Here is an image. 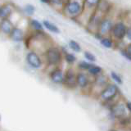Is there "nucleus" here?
I'll use <instances>...</instances> for the list:
<instances>
[{
	"instance_id": "nucleus-3",
	"label": "nucleus",
	"mask_w": 131,
	"mask_h": 131,
	"mask_svg": "<svg viewBox=\"0 0 131 131\" xmlns=\"http://www.w3.org/2000/svg\"><path fill=\"white\" fill-rule=\"evenodd\" d=\"M104 16H105L102 15L98 12L95 11L91 16H90L89 19L88 20V22L85 26L86 30L89 33H91V34H94L95 32L98 31V28H99L100 23Z\"/></svg>"
},
{
	"instance_id": "nucleus-9",
	"label": "nucleus",
	"mask_w": 131,
	"mask_h": 131,
	"mask_svg": "<svg viewBox=\"0 0 131 131\" xmlns=\"http://www.w3.org/2000/svg\"><path fill=\"white\" fill-rule=\"evenodd\" d=\"M26 61L28 64L30 65L31 67L35 68V69L40 68L41 65H42L41 59L39 58L38 54H36L35 52H30L28 53L26 56Z\"/></svg>"
},
{
	"instance_id": "nucleus-13",
	"label": "nucleus",
	"mask_w": 131,
	"mask_h": 131,
	"mask_svg": "<svg viewBox=\"0 0 131 131\" xmlns=\"http://www.w3.org/2000/svg\"><path fill=\"white\" fill-rule=\"evenodd\" d=\"M0 30L3 33L6 35H10L12 30H13V26L12 22L7 19H3L1 23H0Z\"/></svg>"
},
{
	"instance_id": "nucleus-12",
	"label": "nucleus",
	"mask_w": 131,
	"mask_h": 131,
	"mask_svg": "<svg viewBox=\"0 0 131 131\" xmlns=\"http://www.w3.org/2000/svg\"><path fill=\"white\" fill-rule=\"evenodd\" d=\"M65 75L60 69H56L51 73V80L56 84H61L64 82Z\"/></svg>"
},
{
	"instance_id": "nucleus-26",
	"label": "nucleus",
	"mask_w": 131,
	"mask_h": 131,
	"mask_svg": "<svg viewBox=\"0 0 131 131\" xmlns=\"http://www.w3.org/2000/svg\"><path fill=\"white\" fill-rule=\"evenodd\" d=\"M111 76H112V80L115 82H116V83L120 84H122V79H121V77L120 76V75H118L116 72L112 71V72H111Z\"/></svg>"
},
{
	"instance_id": "nucleus-24",
	"label": "nucleus",
	"mask_w": 131,
	"mask_h": 131,
	"mask_svg": "<svg viewBox=\"0 0 131 131\" xmlns=\"http://www.w3.org/2000/svg\"><path fill=\"white\" fill-rule=\"evenodd\" d=\"M93 64L90 63L89 61H82L78 64V67L81 70H84V71H88V70L91 67V66Z\"/></svg>"
},
{
	"instance_id": "nucleus-28",
	"label": "nucleus",
	"mask_w": 131,
	"mask_h": 131,
	"mask_svg": "<svg viewBox=\"0 0 131 131\" xmlns=\"http://www.w3.org/2000/svg\"><path fill=\"white\" fill-rule=\"evenodd\" d=\"M121 55H122L123 57H125V58H126L127 60L131 61V57L129 56V53L127 52V51H126V49H125V48L121 49Z\"/></svg>"
},
{
	"instance_id": "nucleus-27",
	"label": "nucleus",
	"mask_w": 131,
	"mask_h": 131,
	"mask_svg": "<svg viewBox=\"0 0 131 131\" xmlns=\"http://www.w3.org/2000/svg\"><path fill=\"white\" fill-rule=\"evenodd\" d=\"M25 11H26V14H28L29 16H32L35 13V8L34 6L31 5V4H28V5H26V7H25Z\"/></svg>"
},
{
	"instance_id": "nucleus-29",
	"label": "nucleus",
	"mask_w": 131,
	"mask_h": 131,
	"mask_svg": "<svg viewBox=\"0 0 131 131\" xmlns=\"http://www.w3.org/2000/svg\"><path fill=\"white\" fill-rule=\"evenodd\" d=\"M125 39L127 40H129L131 43V26L127 27V30H126V35H125Z\"/></svg>"
},
{
	"instance_id": "nucleus-25",
	"label": "nucleus",
	"mask_w": 131,
	"mask_h": 131,
	"mask_svg": "<svg viewBox=\"0 0 131 131\" xmlns=\"http://www.w3.org/2000/svg\"><path fill=\"white\" fill-rule=\"evenodd\" d=\"M66 1L67 0H51V4L57 7H61V9H62Z\"/></svg>"
},
{
	"instance_id": "nucleus-33",
	"label": "nucleus",
	"mask_w": 131,
	"mask_h": 131,
	"mask_svg": "<svg viewBox=\"0 0 131 131\" xmlns=\"http://www.w3.org/2000/svg\"><path fill=\"white\" fill-rule=\"evenodd\" d=\"M41 3H45V4H50L51 3V0H40Z\"/></svg>"
},
{
	"instance_id": "nucleus-19",
	"label": "nucleus",
	"mask_w": 131,
	"mask_h": 131,
	"mask_svg": "<svg viewBox=\"0 0 131 131\" xmlns=\"http://www.w3.org/2000/svg\"><path fill=\"white\" fill-rule=\"evenodd\" d=\"M88 71H89V73L90 74V75L97 76V75H99L100 74L102 73V67H98V66L93 64V65L91 66V67H90V68L88 70Z\"/></svg>"
},
{
	"instance_id": "nucleus-32",
	"label": "nucleus",
	"mask_w": 131,
	"mask_h": 131,
	"mask_svg": "<svg viewBox=\"0 0 131 131\" xmlns=\"http://www.w3.org/2000/svg\"><path fill=\"white\" fill-rule=\"evenodd\" d=\"M126 106H127V108H128V110L131 113V102H128L126 103Z\"/></svg>"
},
{
	"instance_id": "nucleus-21",
	"label": "nucleus",
	"mask_w": 131,
	"mask_h": 131,
	"mask_svg": "<svg viewBox=\"0 0 131 131\" xmlns=\"http://www.w3.org/2000/svg\"><path fill=\"white\" fill-rule=\"evenodd\" d=\"M30 25H31V26L37 31H42L44 27L42 23H40L39 20H37L35 19L30 20Z\"/></svg>"
},
{
	"instance_id": "nucleus-5",
	"label": "nucleus",
	"mask_w": 131,
	"mask_h": 131,
	"mask_svg": "<svg viewBox=\"0 0 131 131\" xmlns=\"http://www.w3.org/2000/svg\"><path fill=\"white\" fill-rule=\"evenodd\" d=\"M115 20L112 17H111L109 15L105 16L102 18V21L100 23L99 28H98V31L103 36H110L111 32H112V27L114 26Z\"/></svg>"
},
{
	"instance_id": "nucleus-2",
	"label": "nucleus",
	"mask_w": 131,
	"mask_h": 131,
	"mask_svg": "<svg viewBox=\"0 0 131 131\" xmlns=\"http://www.w3.org/2000/svg\"><path fill=\"white\" fill-rule=\"evenodd\" d=\"M128 26L122 20H116L114 23V26L112 27V32H111L110 36L115 41H122L125 39L126 30Z\"/></svg>"
},
{
	"instance_id": "nucleus-4",
	"label": "nucleus",
	"mask_w": 131,
	"mask_h": 131,
	"mask_svg": "<svg viewBox=\"0 0 131 131\" xmlns=\"http://www.w3.org/2000/svg\"><path fill=\"white\" fill-rule=\"evenodd\" d=\"M61 52L56 47L49 48L46 52V59L50 65H57L61 61Z\"/></svg>"
},
{
	"instance_id": "nucleus-16",
	"label": "nucleus",
	"mask_w": 131,
	"mask_h": 131,
	"mask_svg": "<svg viewBox=\"0 0 131 131\" xmlns=\"http://www.w3.org/2000/svg\"><path fill=\"white\" fill-rule=\"evenodd\" d=\"M43 26L46 28L48 30H49L52 33H54V34H59V33H60L59 28L57 27L55 24L50 22L49 20H43Z\"/></svg>"
},
{
	"instance_id": "nucleus-31",
	"label": "nucleus",
	"mask_w": 131,
	"mask_h": 131,
	"mask_svg": "<svg viewBox=\"0 0 131 131\" xmlns=\"http://www.w3.org/2000/svg\"><path fill=\"white\" fill-rule=\"evenodd\" d=\"M125 49H126L127 52H128L129 54V56L131 57V43H129L128 45H127V46L125 47Z\"/></svg>"
},
{
	"instance_id": "nucleus-22",
	"label": "nucleus",
	"mask_w": 131,
	"mask_h": 131,
	"mask_svg": "<svg viewBox=\"0 0 131 131\" xmlns=\"http://www.w3.org/2000/svg\"><path fill=\"white\" fill-rule=\"evenodd\" d=\"M65 60L67 63L69 64H73L74 62H75L76 61V57L75 54L71 52H66L65 53Z\"/></svg>"
},
{
	"instance_id": "nucleus-7",
	"label": "nucleus",
	"mask_w": 131,
	"mask_h": 131,
	"mask_svg": "<svg viewBox=\"0 0 131 131\" xmlns=\"http://www.w3.org/2000/svg\"><path fill=\"white\" fill-rule=\"evenodd\" d=\"M63 83H65V84L67 85L68 88L73 89L76 86V84H77L76 75L72 69H69L68 71L66 72Z\"/></svg>"
},
{
	"instance_id": "nucleus-10",
	"label": "nucleus",
	"mask_w": 131,
	"mask_h": 131,
	"mask_svg": "<svg viewBox=\"0 0 131 131\" xmlns=\"http://www.w3.org/2000/svg\"><path fill=\"white\" fill-rule=\"evenodd\" d=\"M112 10V4L108 0H101L96 8V11L103 16H107Z\"/></svg>"
},
{
	"instance_id": "nucleus-15",
	"label": "nucleus",
	"mask_w": 131,
	"mask_h": 131,
	"mask_svg": "<svg viewBox=\"0 0 131 131\" xmlns=\"http://www.w3.org/2000/svg\"><path fill=\"white\" fill-rule=\"evenodd\" d=\"M10 35H11V39L13 41H15V42H20L24 39L23 31L18 28H13Z\"/></svg>"
},
{
	"instance_id": "nucleus-17",
	"label": "nucleus",
	"mask_w": 131,
	"mask_h": 131,
	"mask_svg": "<svg viewBox=\"0 0 131 131\" xmlns=\"http://www.w3.org/2000/svg\"><path fill=\"white\" fill-rule=\"evenodd\" d=\"M100 43L106 48H112L114 46V40L111 36H104L100 40Z\"/></svg>"
},
{
	"instance_id": "nucleus-20",
	"label": "nucleus",
	"mask_w": 131,
	"mask_h": 131,
	"mask_svg": "<svg viewBox=\"0 0 131 131\" xmlns=\"http://www.w3.org/2000/svg\"><path fill=\"white\" fill-rule=\"evenodd\" d=\"M68 46L69 48L71 49L72 51L75 52H81V46L80 43L76 42L75 40H70L68 43Z\"/></svg>"
},
{
	"instance_id": "nucleus-34",
	"label": "nucleus",
	"mask_w": 131,
	"mask_h": 131,
	"mask_svg": "<svg viewBox=\"0 0 131 131\" xmlns=\"http://www.w3.org/2000/svg\"><path fill=\"white\" fill-rule=\"evenodd\" d=\"M112 131H116V130H112Z\"/></svg>"
},
{
	"instance_id": "nucleus-11",
	"label": "nucleus",
	"mask_w": 131,
	"mask_h": 131,
	"mask_svg": "<svg viewBox=\"0 0 131 131\" xmlns=\"http://www.w3.org/2000/svg\"><path fill=\"white\" fill-rule=\"evenodd\" d=\"M112 115L116 118H121L124 116H125L126 113V108L124 104L122 103H118L116 105H115L112 110Z\"/></svg>"
},
{
	"instance_id": "nucleus-6",
	"label": "nucleus",
	"mask_w": 131,
	"mask_h": 131,
	"mask_svg": "<svg viewBox=\"0 0 131 131\" xmlns=\"http://www.w3.org/2000/svg\"><path fill=\"white\" fill-rule=\"evenodd\" d=\"M100 1L101 0H84V9L81 16L84 15L87 16V22H88V20L90 17V16L96 11V8Z\"/></svg>"
},
{
	"instance_id": "nucleus-14",
	"label": "nucleus",
	"mask_w": 131,
	"mask_h": 131,
	"mask_svg": "<svg viewBox=\"0 0 131 131\" xmlns=\"http://www.w3.org/2000/svg\"><path fill=\"white\" fill-rule=\"evenodd\" d=\"M76 80H77V84L79 85L80 88H84L89 84V78L87 75L84 72H79L77 74Z\"/></svg>"
},
{
	"instance_id": "nucleus-1",
	"label": "nucleus",
	"mask_w": 131,
	"mask_h": 131,
	"mask_svg": "<svg viewBox=\"0 0 131 131\" xmlns=\"http://www.w3.org/2000/svg\"><path fill=\"white\" fill-rule=\"evenodd\" d=\"M84 9V0H67L62 11L69 18L78 20L83 14Z\"/></svg>"
},
{
	"instance_id": "nucleus-8",
	"label": "nucleus",
	"mask_w": 131,
	"mask_h": 131,
	"mask_svg": "<svg viewBox=\"0 0 131 131\" xmlns=\"http://www.w3.org/2000/svg\"><path fill=\"white\" fill-rule=\"evenodd\" d=\"M117 91H118V89L116 85L109 84L108 86H106V88L102 92L101 97L103 100L108 101L116 96V94L117 93Z\"/></svg>"
},
{
	"instance_id": "nucleus-23",
	"label": "nucleus",
	"mask_w": 131,
	"mask_h": 131,
	"mask_svg": "<svg viewBox=\"0 0 131 131\" xmlns=\"http://www.w3.org/2000/svg\"><path fill=\"white\" fill-rule=\"evenodd\" d=\"M84 56L85 57V59L88 61H89V62H95L96 61V57L92 52H90L89 51H85L84 52Z\"/></svg>"
},
{
	"instance_id": "nucleus-18",
	"label": "nucleus",
	"mask_w": 131,
	"mask_h": 131,
	"mask_svg": "<svg viewBox=\"0 0 131 131\" xmlns=\"http://www.w3.org/2000/svg\"><path fill=\"white\" fill-rule=\"evenodd\" d=\"M12 13V9L9 6L4 5L0 7V17L7 19Z\"/></svg>"
},
{
	"instance_id": "nucleus-30",
	"label": "nucleus",
	"mask_w": 131,
	"mask_h": 131,
	"mask_svg": "<svg viewBox=\"0 0 131 131\" xmlns=\"http://www.w3.org/2000/svg\"><path fill=\"white\" fill-rule=\"evenodd\" d=\"M93 35L94 36V38H95L96 39H97V40H101L102 38H103V35H102V34H101V33L99 32V31H97V32H95V33H94V34H93Z\"/></svg>"
}]
</instances>
